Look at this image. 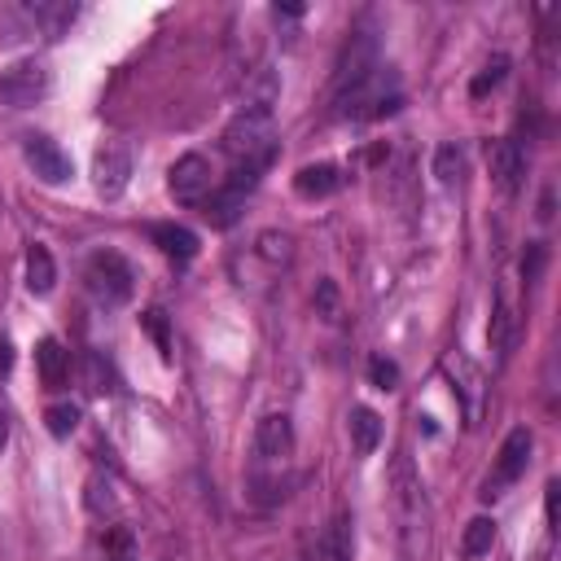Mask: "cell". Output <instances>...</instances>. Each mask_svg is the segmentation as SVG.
Returning a JSON list of instances; mask_svg holds the SVG:
<instances>
[{
    "instance_id": "obj_27",
    "label": "cell",
    "mask_w": 561,
    "mask_h": 561,
    "mask_svg": "<svg viewBox=\"0 0 561 561\" xmlns=\"http://www.w3.org/2000/svg\"><path fill=\"white\" fill-rule=\"evenodd\" d=\"M504 70H508V57H491V61L482 66V75L473 79V96H482L486 88H495V83L504 79Z\"/></svg>"
},
{
    "instance_id": "obj_9",
    "label": "cell",
    "mask_w": 561,
    "mask_h": 561,
    "mask_svg": "<svg viewBox=\"0 0 561 561\" xmlns=\"http://www.w3.org/2000/svg\"><path fill=\"white\" fill-rule=\"evenodd\" d=\"M294 451V425L285 412H267L254 425V456L259 460H285Z\"/></svg>"
},
{
    "instance_id": "obj_6",
    "label": "cell",
    "mask_w": 561,
    "mask_h": 561,
    "mask_svg": "<svg viewBox=\"0 0 561 561\" xmlns=\"http://www.w3.org/2000/svg\"><path fill=\"white\" fill-rule=\"evenodd\" d=\"M22 158H26V167L35 171L39 184H66V180L75 175L70 153H66L53 136H44V131H26V136H22Z\"/></svg>"
},
{
    "instance_id": "obj_30",
    "label": "cell",
    "mask_w": 561,
    "mask_h": 561,
    "mask_svg": "<svg viewBox=\"0 0 561 561\" xmlns=\"http://www.w3.org/2000/svg\"><path fill=\"white\" fill-rule=\"evenodd\" d=\"M543 491H548V495H543V500H548V526L557 530V491H561V486H557V478H552Z\"/></svg>"
},
{
    "instance_id": "obj_4",
    "label": "cell",
    "mask_w": 561,
    "mask_h": 561,
    "mask_svg": "<svg viewBox=\"0 0 561 561\" xmlns=\"http://www.w3.org/2000/svg\"><path fill=\"white\" fill-rule=\"evenodd\" d=\"M48 96V70L35 57H22L0 70V105L9 110H31Z\"/></svg>"
},
{
    "instance_id": "obj_19",
    "label": "cell",
    "mask_w": 561,
    "mask_h": 561,
    "mask_svg": "<svg viewBox=\"0 0 561 561\" xmlns=\"http://www.w3.org/2000/svg\"><path fill=\"white\" fill-rule=\"evenodd\" d=\"M491 543H495V522H491V517H473V522L465 526L460 552H465L469 561H478V557H486V552H491Z\"/></svg>"
},
{
    "instance_id": "obj_15",
    "label": "cell",
    "mask_w": 561,
    "mask_h": 561,
    "mask_svg": "<svg viewBox=\"0 0 561 561\" xmlns=\"http://www.w3.org/2000/svg\"><path fill=\"white\" fill-rule=\"evenodd\" d=\"M355 522L346 517V513H337L329 526H324V535H320V557L324 561H351V552H355V530H351Z\"/></svg>"
},
{
    "instance_id": "obj_3",
    "label": "cell",
    "mask_w": 561,
    "mask_h": 561,
    "mask_svg": "<svg viewBox=\"0 0 561 561\" xmlns=\"http://www.w3.org/2000/svg\"><path fill=\"white\" fill-rule=\"evenodd\" d=\"M83 285H88V294H92L101 307H123V302L131 298V289H136V272H131V263H127L123 254L96 250V254H88V263H83Z\"/></svg>"
},
{
    "instance_id": "obj_18",
    "label": "cell",
    "mask_w": 561,
    "mask_h": 561,
    "mask_svg": "<svg viewBox=\"0 0 561 561\" xmlns=\"http://www.w3.org/2000/svg\"><path fill=\"white\" fill-rule=\"evenodd\" d=\"M83 386L88 394H114L118 390V373L110 368V359H101L96 351L83 355Z\"/></svg>"
},
{
    "instance_id": "obj_22",
    "label": "cell",
    "mask_w": 561,
    "mask_h": 561,
    "mask_svg": "<svg viewBox=\"0 0 561 561\" xmlns=\"http://www.w3.org/2000/svg\"><path fill=\"white\" fill-rule=\"evenodd\" d=\"M434 175H438L443 184H456V180L465 175V153H460L456 145H443V149L434 153Z\"/></svg>"
},
{
    "instance_id": "obj_21",
    "label": "cell",
    "mask_w": 561,
    "mask_h": 561,
    "mask_svg": "<svg viewBox=\"0 0 561 561\" xmlns=\"http://www.w3.org/2000/svg\"><path fill=\"white\" fill-rule=\"evenodd\" d=\"M79 416H83V412H79L75 403H53V408L44 412V425H48L53 438H70V434L79 430Z\"/></svg>"
},
{
    "instance_id": "obj_16",
    "label": "cell",
    "mask_w": 561,
    "mask_h": 561,
    "mask_svg": "<svg viewBox=\"0 0 561 561\" xmlns=\"http://www.w3.org/2000/svg\"><path fill=\"white\" fill-rule=\"evenodd\" d=\"M53 285H57V263H53L48 245H31L26 250V289L44 298Z\"/></svg>"
},
{
    "instance_id": "obj_1",
    "label": "cell",
    "mask_w": 561,
    "mask_h": 561,
    "mask_svg": "<svg viewBox=\"0 0 561 561\" xmlns=\"http://www.w3.org/2000/svg\"><path fill=\"white\" fill-rule=\"evenodd\" d=\"M224 153L237 162V171H263L276 153V118L263 105H245L232 114V123L219 136Z\"/></svg>"
},
{
    "instance_id": "obj_28",
    "label": "cell",
    "mask_w": 561,
    "mask_h": 561,
    "mask_svg": "<svg viewBox=\"0 0 561 561\" xmlns=\"http://www.w3.org/2000/svg\"><path fill=\"white\" fill-rule=\"evenodd\" d=\"M140 324L149 329V337L158 342V351H162V355H171V337H167V316H162V311L153 307V311H145V316H140Z\"/></svg>"
},
{
    "instance_id": "obj_7",
    "label": "cell",
    "mask_w": 561,
    "mask_h": 561,
    "mask_svg": "<svg viewBox=\"0 0 561 561\" xmlns=\"http://www.w3.org/2000/svg\"><path fill=\"white\" fill-rule=\"evenodd\" d=\"M526 460H530V430L526 425H517V430H508V438L500 443V456H495V473L486 478V486H482V500H495L508 482H517L522 473H526Z\"/></svg>"
},
{
    "instance_id": "obj_12",
    "label": "cell",
    "mask_w": 561,
    "mask_h": 561,
    "mask_svg": "<svg viewBox=\"0 0 561 561\" xmlns=\"http://www.w3.org/2000/svg\"><path fill=\"white\" fill-rule=\"evenodd\" d=\"M342 180H346L342 167H333V162H311V167H298V175H294V193L307 197V202H316V197L337 193Z\"/></svg>"
},
{
    "instance_id": "obj_17",
    "label": "cell",
    "mask_w": 561,
    "mask_h": 561,
    "mask_svg": "<svg viewBox=\"0 0 561 561\" xmlns=\"http://www.w3.org/2000/svg\"><path fill=\"white\" fill-rule=\"evenodd\" d=\"M377 438H381V416L373 408H351V447L359 456H368L377 447Z\"/></svg>"
},
{
    "instance_id": "obj_8",
    "label": "cell",
    "mask_w": 561,
    "mask_h": 561,
    "mask_svg": "<svg viewBox=\"0 0 561 561\" xmlns=\"http://www.w3.org/2000/svg\"><path fill=\"white\" fill-rule=\"evenodd\" d=\"M127 180H131V149H123V145L96 149V158H92V184H96V193L101 197H118L127 188Z\"/></svg>"
},
{
    "instance_id": "obj_32",
    "label": "cell",
    "mask_w": 561,
    "mask_h": 561,
    "mask_svg": "<svg viewBox=\"0 0 561 561\" xmlns=\"http://www.w3.org/2000/svg\"><path fill=\"white\" fill-rule=\"evenodd\" d=\"M4 443H9V416L0 412V451H4Z\"/></svg>"
},
{
    "instance_id": "obj_31",
    "label": "cell",
    "mask_w": 561,
    "mask_h": 561,
    "mask_svg": "<svg viewBox=\"0 0 561 561\" xmlns=\"http://www.w3.org/2000/svg\"><path fill=\"white\" fill-rule=\"evenodd\" d=\"M9 364H13V346L9 337H0V373H9Z\"/></svg>"
},
{
    "instance_id": "obj_11",
    "label": "cell",
    "mask_w": 561,
    "mask_h": 561,
    "mask_svg": "<svg viewBox=\"0 0 561 561\" xmlns=\"http://www.w3.org/2000/svg\"><path fill=\"white\" fill-rule=\"evenodd\" d=\"M35 373H39V386L44 390H61L70 381V351L57 337H44L35 346Z\"/></svg>"
},
{
    "instance_id": "obj_13",
    "label": "cell",
    "mask_w": 561,
    "mask_h": 561,
    "mask_svg": "<svg viewBox=\"0 0 561 561\" xmlns=\"http://www.w3.org/2000/svg\"><path fill=\"white\" fill-rule=\"evenodd\" d=\"M26 13H31V26H35L44 39H61V31L75 22L79 9H75L70 0H39V4H31Z\"/></svg>"
},
{
    "instance_id": "obj_5",
    "label": "cell",
    "mask_w": 561,
    "mask_h": 561,
    "mask_svg": "<svg viewBox=\"0 0 561 561\" xmlns=\"http://www.w3.org/2000/svg\"><path fill=\"white\" fill-rule=\"evenodd\" d=\"M215 171H210V162L202 158V153H184V158H175L171 162V171H167V193L180 202V206H202L210 193H215Z\"/></svg>"
},
{
    "instance_id": "obj_23",
    "label": "cell",
    "mask_w": 561,
    "mask_h": 561,
    "mask_svg": "<svg viewBox=\"0 0 561 561\" xmlns=\"http://www.w3.org/2000/svg\"><path fill=\"white\" fill-rule=\"evenodd\" d=\"M513 324H517V316H513V307L500 298V307H495V316H491V346H495V351H508Z\"/></svg>"
},
{
    "instance_id": "obj_14",
    "label": "cell",
    "mask_w": 561,
    "mask_h": 561,
    "mask_svg": "<svg viewBox=\"0 0 561 561\" xmlns=\"http://www.w3.org/2000/svg\"><path fill=\"white\" fill-rule=\"evenodd\" d=\"M149 241L167 254V259H193L197 254V237L184 228V224H149Z\"/></svg>"
},
{
    "instance_id": "obj_33",
    "label": "cell",
    "mask_w": 561,
    "mask_h": 561,
    "mask_svg": "<svg viewBox=\"0 0 561 561\" xmlns=\"http://www.w3.org/2000/svg\"><path fill=\"white\" fill-rule=\"evenodd\" d=\"M114 561H127V557H114Z\"/></svg>"
},
{
    "instance_id": "obj_29",
    "label": "cell",
    "mask_w": 561,
    "mask_h": 561,
    "mask_svg": "<svg viewBox=\"0 0 561 561\" xmlns=\"http://www.w3.org/2000/svg\"><path fill=\"white\" fill-rule=\"evenodd\" d=\"M320 311H324V320H337V289H333V280H320Z\"/></svg>"
},
{
    "instance_id": "obj_24",
    "label": "cell",
    "mask_w": 561,
    "mask_h": 561,
    "mask_svg": "<svg viewBox=\"0 0 561 561\" xmlns=\"http://www.w3.org/2000/svg\"><path fill=\"white\" fill-rule=\"evenodd\" d=\"M368 377H373L377 390H394V386H399V368H394V359H386V355H373V359H368Z\"/></svg>"
},
{
    "instance_id": "obj_2",
    "label": "cell",
    "mask_w": 561,
    "mask_h": 561,
    "mask_svg": "<svg viewBox=\"0 0 561 561\" xmlns=\"http://www.w3.org/2000/svg\"><path fill=\"white\" fill-rule=\"evenodd\" d=\"M403 92H399V75L390 66H373L359 83L337 92V114L342 118H381L390 110H399Z\"/></svg>"
},
{
    "instance_id": "obj_26",
    "label": "cell",
    "mask_w": 561,
    "mask_h": 561,
    "mask_svg": "<svg viewBox=\"0 0 561 561\" xmlns=\"http://www.w3.org/2000/svg\"><path fill=\"white\" fill-rule=\"evenodd\" d=\"M543 263H548V245H543V241H530V245H526V254H522V280H526V285H530V280H539Z\"/></svg>"
},
{
    "instance_id": "obj_25",
    "label": "cell",
    "mask_w": 561,
    "mask_h": 561,
    "mask_svg": "<svg viewBox=\"0 0 561 561\" xmlns=\"http://www.w3.org/2000/svg\"><path fill=\"white\" fill-rule=\"evenodd\" d=\"M289 245H294V241H289L285 232H263V237H259V254H263L267 263H285V259H289Z\"/></svg>"
},
{
    "instance_id": "obj_10",
    "label": "cell",
    "mask_w": 561,
    "mask_h": 561,
    "mask_svg": "<svg viewBox=\"0 0 561 561\" xmlns=\"http://www.w3.org/2000/svg\"><path fill=\"white\" fill-rule=\"evenodd\" d=\"M486 171H491V180H495L504 193H513V188L522 184V175H526V153H522V145H517V140H495V145L486 149Z\"/></svg>"
},
{
    "instance_id": "obj_20",
    "label": "cell",
    "mask_w": 561,
    "mask_h": 561,
    "mask_svg": "<svg viewBox=\"0 0 561 561\" xmlns=\"http://www.w3.org/2000/svg\"><path fill=\"white\" fill-rule=\"evenodd\" d=\"M88 508H92L96 517L118 513V495H114V482H110V478H101V473L88 478Z\"/></svg>"
}]
</instances>
